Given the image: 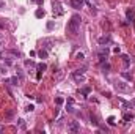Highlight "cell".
I'll return each mask as SVG.
<instances>
[{"label":"cell","mask_w":135,"mask_h":134,"mask_svg":"<svg viewBox=\"0 0 135 134\" xmlns=\"http://www.w3.org/2000/svg\"><path fill=\"white\" fill-rule=\"evenodd\" d=\"M80 22H82V17H80V14H74V16H72L71 21L68 22V27H66L68 33H71V35H77V33H79Z\"/></svg>","instance_id":"6da1fadb"},{"label":"cell","mask_w":135,"mask_h":134,"mask_svg":"<svg viewBox=\"0 0 135 134\" xmlns=\"http://www.w3.org/2000/svg\"><path fill=\"white\" fill-rule=\"evenodd\" d=\"M36 68H38V71H41V73H44L46 69H47V65H46V63H39V65H38Z\"/></svg>","instance_id":"4fadbf2b"},{"label":"cell","mask_w":135,"mask_h":134,"mask_svg":"<svg viewBox=\"0 0 135 134\" xmlns=\"http://www.w3.org/2000/svg\"><path fill=\"white\" fill-rule=\"evenodd\" d=\"M2 131H3V126H0V133H2Z\"/></svg>","instance_id":"83f0119b"},{"label":"cell","mask_w":135,"mask_h":134,"mask_svg":"<svg viewBox=\"0 0 135 134\" xmlns=\"http://www.w3.org/2000/svg\"><path fill=\"white\" fill-rule=\"evenodd\" d=\"M121 76H123V77H124V79H126V80H129V82H130V80H132V74L126 73V71H123V73H121Z\"/></svg>","instance_id":"5bb4252c"},{"label":"cell","mask_w":135,"mask_h":134,"mask_svg":"<svg viewBox=\"0 0 135 134\" xmlns=\"http://www.w3.org/2000/svg\"><path fill=\"white\" fill-rule=\"evenodd\" d=\"M38 55H39V58H47V50L41 49L39 52H38Z\"/></svg>","instance_id":"9a60e30c"},{"label":"cell","mask_w":135,"mask_h":134,"mask_svg":"<svg viewBox=\"0 0 135 134\" xmlns=\"http://www.w3.org/2000/svg\"><path fill=\"white\" fill-rule=\"evenodd\" d=\"M124 122H132L134 120V114H124Z\"/></svg>","instance_id":"7c38bea8"},{"label":"cell","mask_w":135,"mask_h":134,"mask_svg":"<svg viewBox=\"0 0 135 134\" xmlns=\"http://www.w3.org/2000/svg\"><path fill=\"white\" fill-rule=\"evenodd\" d=\"M75 57H77V58H80V60H83V57H85V55H83L82 52H77V55H75Z\"/></svg>","instance_id":"cb8c5ba5"},{"label":"cell","mask_w":135,"mask_h":134,"mask_svg":"<svg viewBox=\"0 0 135 134\" xmlns=\"http://www.w3.org/2000/svg\"><path fill=\"white\" fill-rule=\"evenodd\" d=\"M68 129L71 131V133H79L80 131V125L77 122H71L69 125H68Z\"/></svg>","instance_id":"8992f818"},{"label":"cell","mask_w":135,"mask_h":134,"mask_svg":"<svg viewBox=\"0 0 135 134\" xmlns=\"http://www.w3.org/2000/svg\"><path fill=\"white\" fill-rule=\"evenodd\" d=\"M63 103H64L63 98H60V96H58V98H55V104H58V106H60V104H63Z\"/></svg>","instance_id":"ffe728a7"},{"label":"cell","mask_w":135,"mask_h":134,"mask_svg":"<svg viewBox=\"0 0 135 134\" xmlns=\"http://www.w3.org/2000/svg\"><path fill=\"white\" fill-rule=\"evenodd\" d=\"M35 16H36L38 19H41V17H44V16H46V11H44V10H41V8H39V10H36V13H35Z\"/></svg>","instance_id":"8fae6325"},{"label":"cell","mask_w":135,"mask_h":134,"mask_svg":"<svg viewBox=\"0 0 135 134\" xmlns=\"http://www.w3.org/2000/svg\"><path fill=\"white\" fill-rule=\"evenodd\" d=\"M0 74H6V68L5 66H0Z\"/></svg>","instance_id":"603a6c76"},{"label":"cell","mask_w":135,"mask_h":134,"mask_svg":"<svg viewBox=\"0 0 135 134\" xmlns=\"http://www.w3.org/2000/svg\"><path fill=\"white\" fill-rule=\"evenodd\" d=\"M123 58H124V65H126V66L130 65V58H129L127 55H123Z\"/></svg>","instance_id":"2e32d148"},{"label":"cell","mask_w":135,"mask_h":134,"mask_svg":"<svg viewBox=\"0 0 135 134\" xmlns=\"http://www.w3.org/2000/svg\"><path fill=\"white\" fill-rule=\"evenodd\" d=\"M91 123H93L94 126H98V125H99V122H98V118H96V117H93V115H91Z\"/></svg>","instance_id":"44dd1931"},{"label":"cell","mask_w":135,"mask_h":134,"mask_svg":"<svg viewBox=\"0 0 135 134\" xmlns=\"http://www.w3.org/2000/svg\"><path fill=\"white\" fill-rule=\"evenodd\" d=\"M52 6H53V16H55V17H58V16H61V14L64 13L63 8H61V3H60V2H53Z\"/></svg>","instance_id":"3957f363"},{"label":"cell","mask_w":135,"mask_h":134,"mask_svg":"<svg viewBox=\"0 0 135 134\" xmlns=\"http://www.w3.org/2000/svg\"><path fill=\"white\" fill-rule=\"evenodd\" d=\"M33 109H35V107L31 106V104H28V106L25 107V111H27V112H31V111H33Z\"/></svg>","instance_id":"7402d4cb"},{"label":"cell","mask_w":135,"mask_h":134,"mask_svg":"<svg viewBox=\"0 0 135 134\" xmlns=\"http://www.w3.org/2000/svg\"><path fill=\"white\" fill-rule=\"evenodd\" d=\"M126 16H127V21H129V22H135V11L132 10V8L126 11Z\"/></svg>","instance_id":"ba28073f"},{"label":"cell","mask_w":135,"mask_h":134,"mask_svg":"<svg viewBox=\"0 0 135 134\" xmlns=\"http://www.w3.org/2000/svg\"><path fill=\"white\" fill-rule=\"evenodd\" d=\"M132 106H135V100H134V101H132Z\"/></svg>","instance_id":"f1b7e54d"},{"label":"cell","mask_w":135,"mask_h":134,"mask_svg":"<svg viewBox=\"0 0 135 134\" xmlns=\"http://www.w3.org/2000/svg\"><path fill=\"white\" fill-rule=\"evenodd\" d=\"M19 82H21V79H19L17 76H14V77H11V79H6V84H13V85H17Z\"/></svg>","instance_id":"30bf717a"},{"label":"cell","mask_w":135,"mask_h":134,"mask_svg":"<svg viewBox=\"0 0 135 134\" xmlns=\"http://www.w3.org/2000/svg\"><path fill=\"white\" fill-rule=\"evenodd\" d=\"M25 65H27V66H31V65H35V63H33L31 60H27V61H25Z\"/></svg>","instance_id":"484cf974"},{"label":"cell","mask_w":135,"mask_h":134,"mask_svg":"<svg viewBox=\"0 0 135 134\" xmlns=\"http://www.w3.org/2000/svg\"><path fill=\"white\" fill-rule=\"evenodd\" d=\"M31 2H36V3H41L42 5V0H31Z\"/></svg>","instance_id":"4316f807"},{"label":"cell","mask_w":135,"mask_h":134,"mask_svg":"<svg viewBox=\"0 0 135 134\" xmlns=\"http://www.w3.org/2000/svg\"><path fill=\"white\" fill-rule=\"evenodd\" d=\"M107 122H109L110 126H113V125H115V117H109V118H107Z\"/></svg>","instance_id":"d6986e66"},{"label":"cell","mask_w":135,"mask_h":134,"mask_svg":"<svg viewBox=\"0 0 135 134\" xmlns=\"http://www.w3.org/2000/svg\"><path fill=\"white\" fill-rule=\"evenodd\" d=\"M90 92H91V88H90V87H85V88H82V95H85V96L88 95Z\"/></svg>","instance_id":"e0dca14e"},{"label":"cell","mask_w":135,"mask_h":134,"mask_svg":"<svg viewBox=\"0 0 135 134\" xmlns=\"http://www.w3.org/2000/svg\"><path fill=\"white\" fill-rule=\"evenodd\" d=\"M0 46H2V41H0Z\"/></svg>","instance_id":"f546056e"},{"label":"cell","mask_w":135,"mask_h":134,"mask_svg":"<svg viewBox=\"0 0 135 134\" xmlns=\"http://www.w3.org/2000/svg\"><path fill=\"white\" fill-rule=\"evenodd\" d=\"M72 77H74L77 82H83V80H85V77H83V69H77V71H74V73H72Z\"/></svg>","instance_id":"277c9868"},{"label":"cell","mask_w":135,"mask_h":134,"mask_svg":"<svg viewBox=\"0 0 135 134\" xmlns=\"http://www.w3.org/2000/svg\"><path fill=\"white\" fill-rule=\"evenodd\" d=\"M17 123H19V126L22 128V129H25V122H24L22 118H19V120H17Z\"/></svg>","instance_id":"ac0fdd59"},{"label":"cell","mask_w":135,"mask_h":134,"mask_svg":"<svg viewBox=\"0 0 135 134\" xmlns=\"http://www.w3.org/2000/svg\"><path fill=\"white\" fill-rule=\"evenodd\" d=\"M109 43H112V36H110V35L99 38V44H109Z\"/></svg>","instance_id":"9c48e42d"},{"label":"cell","mask_w":135,"mask_h":134,"mask_svg":"<svg viewBox=\"0 0 135 134\" xmlns=\"http://www.w3.org/2000/svg\"><path fill=\"white\" fill-rule=\"evenodd\" d=\"M109 47H101L99 49V52H98V58H99V61H105L107 58H109Z\"/></svg>","instance_id":"7a4b0ae2"},{"label":"cell","mask_w":135,"mask_h":134,"mask_svg":"<svg viewBox=\"0 0 135 134\" xmlns=\"http://www.w3.org/2000/svg\"><path fill=\"white\" fill-rule=\"evenodd\" d=\"M69 3H71V6L74 8V10H80V8L83 6V3H85V0H71Z\"/></svg>","instance_id":"52a82bcc"},{"label":"cell","mask_w":135,"mask_h":134,"mask_svg":"<svg viewBox=\"0 0 135 134\" xmlns=\"http://www.w3.org/2000/svg\"><path fill=\"white\" fill-rule=\"evenodd\" d=\"M115 88H116L118 92H129L130 90V85L124 84V82H119V84H115Z\"/></svg>","instance_id":"5b68a950"},{"label":"cell","mask_w":135,"mask_h":134,"mask_svg":"<svg viewBox=\"0 0 135 134\" xmlns=\"http://www.w3.org/2000/svg\"><path fill=\"white\" fill-rule=\"evenodd\" d=\"M13 114H14L13 111H8V112H6V118H11V117H13Z\"/></svg>","instance_id":"d4e9b609"}]
</instances>
